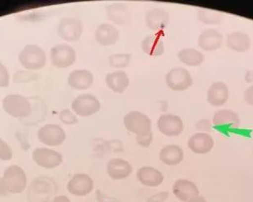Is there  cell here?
<instances>
[{
  "label": "cell",
  "instance_id": "23",
  "mask_svg": "<svg viewBox=\"0 0 253 202\" xmlns=\"http://www.w3.org/2000/svg\"><path fill=\"white\" fill-rule=\"evenodd\" d=\"M169 14L162 8L149 10L145 16V22L147 27L153 31H161L168 25Z\"/></svg>",
  "mask_w": 253,
  "mask_h": 202
},
{
  "label": "cell",
  "instance_id": "18",
  "mask_svg": "<svg viewBox=\"0 0 253 202\" xmlns=\"http://www.w3.org/2000/svg\"><path fill=\"white\" fill-rule=\"evenodd\" d=\"M138 181L147 188H157L164 182V175L159 170L152 166H143L136 173Z\"/></svg>",
  "mask_w": 253,
  "mask_h": 202
},
{
  "label": "cell",
  "instance_id": "41",
  "mask_svg": "<svg viewBox=\"0 0 253 202\" xmlns=\"http://www.w3.org/2000/svg\"><path fill=\"white\" fill-rule=\"evenodd\" d=\"M7 193H7V189H6L3 180H2V178H0V197H4V196L7 195Z\"/></svg>",
  "mask_w": 253,
  "mask_h": 202
},
{
  "label": "cell",
  "instance_id": "25",
  "mask_svg": "<svg viewBox=\"0 0 253 202\" xmlns=\"http://www.w3.org/2000/svg\"><path fill=\"white\" fill-rule=\"evenodd\" d=\"M183 158H184V152L178 145H166L160 151V161L166 165L174 166L178 165L183 161Z\"/></svg>",
  "mask_w": 253,
  "mask_h": 202
},
{
  "label": "cell",
  "instance_id": "9",
  "mask_svg": "<svg viewBox=\"0 0 253 202\" xmlns=\"http://www.w3.org/2000/svg\"><path fill=\"white\" fill-rule=\"evenodd\" d=\"M124 125L128 131L136 134V136L152 131V121L147 115L138 111L127 113L124 117Z\"/></svg>",
  "mask_w": 253,
  "mask_h": 202
},
{
  "label": "cell",
  "instance_id": "17",
  "mask_svg": "<svg viewBox=\"0 0 253 202\" xmlns=\"http://www.w3.org/2000/svg\"><path fill=\"white\" fill-rule=\"evenodd\" d=\"M133 167L123 158H113L107 164V174L113 180H122L131 175Z\"/></svg>",
  "mask_w": 253,
  "mask_h": 202
},
{
  "label": "cell",
  "instance_id": "6",
  "mask_svg": "<svg viewBox=\"0 0 253 202\" xmlns=\"http://www.w3.org/2000/svg\"><path fill=\"white\" fill-rule=\"evenodd\" d=\"M71 107L77 115L81 117H90L99 112L101 104L93 95L83 94L74 100Z\"/></svg>",
  "mask_w": 253,
  "mask_h": 202
},
{
  "label": "cell",
  "instance_id": "34",
  "mask_svg": "<svg viewBox=\"0 0 253 202\" xmlns=\"http://www.w3.org/2000/svg\"><path fill=\"white\" fill-rule=\"evenodd\" d=\"M12 149L4 140L0 138V160L2 161H9L12 158Z\"/></svg>",
  "mask_w": 253,
  "mask_h": 202
},
{
  "label": "cell",
  "instance_id": "40",
  "mask_svg": "<svg viewBox=\"0 0 253 202\" xmlns=\"http://www.w3.org/2000/svg\"><path fill=\"white\" fill-rule=\"evenodd\" d=\"M51 202H71V201H70V199H69L67 196L60 195L55 197V198L51 200Z\"/></svg>",
  "mask_w": 253,
  "mask_h": 202
},
{
  "label": "cell",
  "instance_id": "24",
  "mask_svg": "<svg viewBox=\"0 0 253 202\" xmlns=\"http://www.w3.org/2000/svg\"><path fill=\"white\" fill-rule=\"evenodd\" d=\"M229 99V88L226 83L216 82L210 86L208 90L207 101L215 107L222 106Z\"/></svg>",
  "mask_w": 253,
  "mask_h": 202
},
{
  "label": "cell",
  "instance_id": "32",
  "mask_svg": "<svg viewBox=\"0 0 253 202\" xmlns=\"http://www.w3.org/2000/svg\"><path fill=\"white\" fill-rule=\"evenodd\" d=\"M37 78V74L30 71L16 72L13 75V82L15 83H27L35 80Z\"/></svg>",
  "mask_w": 253,
  "mask_h": 202
},
{
  "label": "cell",
  "instance_id": "30",
  "mask_svg": "<svg viewBox=\"0 0 253 202\" xmlns=\"http://www.w3.org/2000/svg\"><path fill=\"white\" fill-rule=\"evenodd\" d=\"M197 16L202 23L206 25H219L223 20L224 15L218 11L201 7L197 11Z\"/></svg>",
  "mask_w": 253,
  "mask_h": 202
},
{
  "label": "cell",
  "instance_id": "20",
  "mask_svg": "<svg viewBox=\"0 0 253 202\" xmlns=\"http://www.w3.org/2000/svg\"><path fill=\"white\" fill-rule=\"evenodd\" d=\"M107 17L118 25H128L131 22V13L129 7L123 3H112L107 6Z\"/></svg>",
  "mask_w": 253,
  "mask_h": 202
},
{
  "label": "cell",
  "instance_id": "12",
  "mask_svg": "<svg viewBox=\"0 0 253 202\" xmlns=\"http://www.w3.org/2000/svg\"><path fill=\"white\" fill-rule=\"evenodd\" d=\"M94 189L92 178L86 174H76L67 184V190L71 195L83 198L90 195Z\"/></svg>",
  "mask_w": 253,
  "mask_h": 202
},
{
  "label": "cell",
  "instance_id": "27",
  "mask_svg": "<svg viewBox=\"0 0 253 202\" xmlns=\"http://www.w3.org/2000/svg\"><path fill=\"white\" fill-rule=\"evenodd\" d=\"M105 82L108 88L116 93H123L129 85V77L124 71H115L107 74Z\"/></svg>",
  "mask_w": 253,
  "mask_h": 202
},
{
  "label": "cell",
  "instance_id": "2",
  "mask_svg": "<svg viewBox=\"0 0 253 202\" xmlns=\"http://www.w3.org/2000/svg\"><path fill=\"white\" fill-rule=\"evenodd\" d=\"M3 110L13 117L23 118L31 114L32 107L27 98L18 94L7 95L2 101Z\"/></svg>",
  "mask_w": 253,
  "mask_h": 202
},
{
  "label": "cell",
  "instance_id": "33",
  "mask_svg": "<svg viewBox=\"0 0 253 202\" xmlns=\"http://www.w3.org/2000/svg\"><path fill=\"white\" fill-rule=\"evenodd\" d=\"M60 120L65 125H74L79 122V118L69 109H64L60 113Z\"/></svg>",
  "mask_w": 253,
  "mask_h": 202
},
{
  "label": "cell",
  "instance_id": "26",
  "mask_svg": "<svg viewBox=\"0 0 253 202\" xmlns=\"http://www.w3.org/2000/svg\"><path fill=\"white\" fill-rule=\"evenodd\" d=\"M226 44L229 49L236 52H246L251 48L252 41L246 33L234 31L228 35Z\"/></svg>",
  "mask_w": 253,
  "mask_h": 202
},
{
  "label": "cell",
  "instance_id": "42",
  "mask_svg": "<svg viewBox=\"0 0 253 202\" xmlns=\"http://www.w3.org/2000/svg\"><path fill=\"white\" fill-rule=\"evenodd\" d=\"M244 79L248 83H253V71H248L244 76Z\"/></svg>",
  "mask_w": 253,
  "mask_h": 202
},
{
  "label": "cell",
  "instance_id": "28",
  "mask_svg": "<svg viewBox=\"0 0 253 202\" xmlns=\"http://www.w3.org/2000/svg\"><path fill=\"white\" fill-rule=\"evenodd\" d=\"M143 51L152 57L161 56L165 51V47L162 39L157 35H147L142 42Z\"/></svg>",
  "mask_w": 253,
  "mask_h": 202
},
{
  "label": "cell",
  "instance_id": "21",
  "mask_svg": "<svg viewBox=\"0 0 253 202\" xmlns=\"http://www.w3.org/2000/svg\"><path fill=\"white\" fill-rule=\"evenodd\" d=\"M94 38L102 46H112L117 44L120 38V33L114 25L102 23L95 30Z\"/></svg>",
  "mask_w": 253,
  "mask_h": 202
},
{
  "label": "cell",
  "instance_id": "7",
  "mask_svg": "<svg viewBox=\"0 0 253 202\" xmlns=\"http://www.w3.org/2000/svg\"><path fill=\"white\" fill-rule=\"evenodd\" d=\"M38 139L46 146L57 147L65 142L66 133L60 125L47 124L39 130Z\"/></svg>",
  "mask_w": 253,
  "mask_h": 202
},
{
  "label": "cell",
  "instance_id": "29",
  "mask_svg": "<svg viewBox=\"0 0 253 202\" xmlns=\"http://www.w3.org/2000/svg\"><path fill=\"white\" fill-rule=\"evenodd\" d=\"M177 58L181 62L188 66H199L205 60V56L200 50L194 49H184L177 53Z\"/></svg>",
  "mask_w": 253,
  "mask_h": 202
},
{
  "label": "cell",
  "instance_id": "3",
  "mask_svg": "<svg viewBox=\"0 0 253 202\" xmlns=\"http://www.w3.org/2000/svg\"><path fill=\"white\" fill-rule=\"evenodd\" d=\"M7 193L20 194L27 186V178L22 168L18 165H10L5 170L2 177Z\"/></svg>",
  "mask_w": 253,
  "mask_h": 202
},
{
  "label": "cell",
  "instance_id": "5",
  "mask_svg": "<svg viewBox=\"0 0 253 202\" xmlns=\"http://www.w3.org/2000/svg\"><path fill=\"white\" fill-rule=\"evenodd\" d=\"M77 53L69 44H58L51 49V60L58 69H66L76 62Z\"/></svg>",
  "mask_w": 253,
  "mask_h": 202
},
{
  "label": "cell",
  "instance_id": "37",
  "mask_svg": "<svg viewBox=\"0 0 253 202\" xmlns=\"http://www.w3.org/2000/svg\"><path fill=\"white\" fill-rule=\"evenodd\" d=\"M197 130L202 131H210L212 130V123L209 119H201L196 123Z\"/></svg>",
  "mask_w": 253,
  "mask_h": 202
},
{
  "label": "cell",
  "instance_id": "14",
  "mask_svg": "<svg viewBox=\"0 0 253 202\" xmlns=\"http://www.w3.org/2000/svg\"><path fill=\"white\" fill-rule=\"evenodd\" d=\"M212 123L215 128L226 131L239 128L240 118L237 113L230 109H220L214 113Z\"/></svg>",
  "mask_w": 253,
  "mask_h": 202
},
{
  "label": "cell",
  "instance_id": "31",
  "mask_svg": "<svg viewBox=\"0 0 253 202\" xmlns=\"http://www.w3.org/2000/svg\"><path fill=\"white\" fill-rule=\"evenodd\" d=\"M131 60V55L129 53H118L113 54L109 57L111 66L117 69H123L128 66Z\"/></svg>",
  "mask_w": 253,
  "mask_h": 202
},
{
  "label": "cell",
  "instance_id": "36",
  "mask_svg": "<svg viewBox=\"0 0 253 202\" xmlns=\"http://www.w3.org/2000/svg\"><path fill=\"white\" fill-rule=\"evenodd\" d=\"M169 196V192L162 191L150 196L147 199V202H165L168 199Z\"/></svg>",
  "mask_w": 253,
  "mask_h": 202
},
{
  "label": "cell",
  "instance_id": "15",
  "mask_svg": "<svg viewBox=\"0 0 253 202\" xmlns=\"http://www.w3.org/2000/svg\"><path fill=\"white\" fill-rule=\"evenodd\" d=\"M175 198L181 202H188L197 196H200L198 187L194 182L187 179L176 180L172 188Z\"/></svg>",
  "mask_w": 253,
  "mask_h": 202
},
{
  "label": "cell",
  "instance_id": "13",
  "mask_svg": "<svg viewBox=\"0 0 253 202\" xmlns=\"http://www.w3.org/2000/svg\"><path fill=\"white\" fill-rule=\"evenodd\" d=\"M157 127L165 136L175 137L182 134L184 126L181 117L169 113L161 115L157 121Z\"/></svg>",
  "mask_w": 253,
  "mask_h": 202
},
{
  "label": "cell",
  "instance_id": "19",
  "mask_svg": "<svg viewBox=\"0 0 253 202\" xmlns=\"http://www.w3.org/2000/svg\"><path fill=\"white\" fill-rule=\"evenodd\" d=\"M223 42V35L216 29L204 30L198 38V46L206 51H213L220 49Z\"/></svg>",
  "mask_w": 253,
  "mask_h": 202
},
{
  "label": "cell",
  "instance_id": "43",
  "mask_svg": "<svg viewBox=\"0 0 253 202\" xmlns=\"http://www.w3.org/2000/svg\"><path fill=\"white\" fill-rule=\"evenodd\" d=\"M188 202H208L207 200L205 199L202 196H197L196 198H194L193 199L189 201Z\"/></svg>",
  "mask_w": 253,
  "mask_h": 202
},
{
  "label": "cell",
  "instance_id": "10",
  "mask_svg": "<svg viewBox=\"0 0 253 202\" xmlns=\"http://www.w3.org/2000/svg\"><path fill=\"white\" fill-rule=\"evenodd\" d=\"M35 163L44 169H55L62 164V154L47 148H38L32 153Z\"/></svg>",
  "mask_w": 253,
  "mask_h": 202
},
{
  "label": "cell",
  "instance_id": "16",
  "mask_svg": "<svg viewBox=\"0 0 253 202\" xmlns=\"http://www.w3.org/2000/svg\"><path fill=\"white\" fill-rule=\"evenodd\" d=\"M188 148L194 153L205 155L212 151L214 140L212 136L205 132L194 134L188 140Z\"/></svg>",
  "mask_w": 253,
  "mask_h": 202
},
{
  "label": "cell",
  "instance_id": "39",
  "mask_svg": "<svg viewBox=\"0 0 253 202\" xmlns=\"http://www.w3.org/2000/svg\"><path fill=\"white\" fill-rule=\"evenodd\" d=\"M7 69L6 67L0 62V84L4 82L5 79L7 78Z\"/></svg>",
  "mask_w": 253,
  "mask_h": 202
},
{
  "label": "cell",
  "instance_id": "35",
  "mask_svg": "<svg viewBox=\"0 0 253 202\" xmlns=\"http://www.w3.org/2000/svg\"><path fill=\"white\" fill-rule=\"evenodd\" d=\"M152 140H153V135L152 131L136 136V141L138 143V145L143 148L149 147Z\"/></svg>",
  "mask_w": 253,
  "mask_h": 202
},
{
  "label": "cell",
  "instance_id": "38",
  "mask_svg": "<svg viewBox=\"0 0 253 202\" xmlns=\"http://www.w3.org/2000/svg\"><path fill=\"white\" fill-rule=\"evenodd\" d=\"M244 101L249 105L253 106V85L247 88L244 93Z\"/></svg>",
  "mask_w": 253,
  "mask_h": 202
},
{
  "label": "cell",
  "instance_id": "1",
  "mask_svg": "<svg viewBox=\"0 0 253 202\" xmlns=\"http://www.w3.org/2000/svg\"><path fill=\"white\" fill-rule=\"evenodd\" d=\"M19 62L29 71L39 70L45 66L46 55L43 49L35 44L26 45L18 56Z\"/></svg>",
  "mask_w": 253,
  "mask_h": 202
},
{
  "label": "cell",
  "instance_id": "8",
  "mask_svg": "<svg viewBox=\"0 0 253 202\" xmlns=\"http://www.w3.org/2000/svg\"><path fill=\"white\" fill-rule=\"evenodd\" d=\"M58 35L66 42L79 40L83 33V22L75 17H65L60 20L57 28Z\"/></svg>",
  "mask_w": 253,
  "mask_h": 202
},
{
  "label": "cell",
  "instance_id": "4",
  "mask_svg": "<svg viewBox=\"0 0 253 202\" xmlns=\"http://www.w3.org/2000/svg\"><path fill=\"white\" fill-rule=\"evenodd\" d=\"M56 192V185L51 179H35L28 191L29 202H47Z\"/></svg>",
  "mask_w": 253,
  "mask_h": 202
},
{
  "label": "cell",
  "instance_id": "22",
  "mask_svg": "<svg viewBox=\"0 0 253 202\" xmlns=\"http://www.w3.org/2000/svg\"><path fill=\"white\" fill-rule=\"evenodd\" d=\"M94 83V76L86 69H76L68 77V84L70 88L78 91L89 89Z\"/></svg>",
  "mask_w": 253,
  "mask_h": 202
},
{
  "label": "cell",
  "instance_id": "11",
  "mask_svg": "<svg viewBox=\"0 0 253 202\" xmlns=\"http://www.w3.org/2000/svg\"><path fill=\"white\" fill-rule=\"evenodd\" d=\"M166 84L174 92H183L191 88L193 84L191 75L184 68L171 69L166 77Z\"/></svg>",
  "mask_w": 253,
  "mask_h": 202
}]
</instances>
